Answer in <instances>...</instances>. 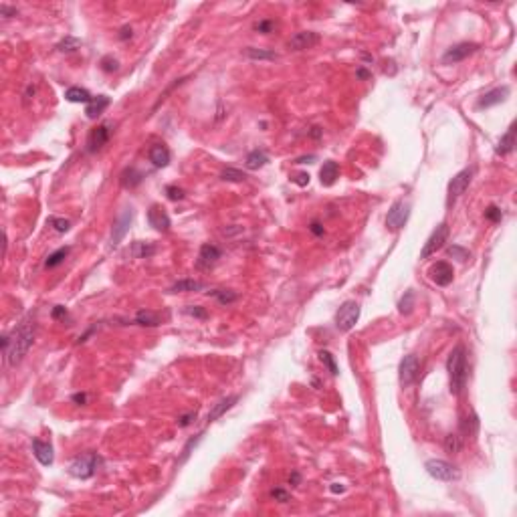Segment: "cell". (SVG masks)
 <instances>
[{
	"label": "cell",
	"instance_id": "1",
	"mask_svg": "<svg viewBox=\"0 0 517 517\" xmlns=\"http://www.w3.org/2000/svg\"><path fill=\"white\" fill-rule=\"evenodd\" d=\"M32 344H34V317H32V313H29L8 333V352L2 354L4 362L10 366L21 364L23 357L29 354Z\"/></svg>",
	"mask_w": 517,
	"mask_h": 517
},
{
	"label": "cell",
	"instance_id": "2",
	"mask_svg": "<svg viewBox=\"0 0 517 517\" xmlns=\"http://www.w3.org/2000/svg\"><path fill=\"white\" fill-rule=\"evenodd\" d=\"M467 370H469L467 368V350H465V346L459 344L456 348H452L451 355L447 360L449 386H451V394H454V396H459L467 386V376H469Z\"/></svg>",
	"mask_w": 517,
	"mask_h": 517
},
{
	"label": "cell",
	"instance_id": "3",
	"mask_svg": "<svg viewBox=\"0 0 517 517\" xmlns=\"http://www.w3.org/2000/svg\"><path fill=\"white\" fill-rule=\"evenodd\" d=\"M99 456L95 452H87L77 456L71 465H69V475H73L75 479H91L95 475L97 467H99Z\"/></svg>",
	"mask_w": 517,
	"mask_h": 517
},
{
	"label": "cell",
	"instance_id": "4",
	"mask_svg": "<svg viewBox=\"0 0 517 517\" xmlns=\"http://www.w3.org/2000/svg\"><path fill=\"white\" fill-rule=\"evenodd\" d=\"M424 469H426V473L432 477V479H436V481H456L459 479V471H456V467H452L451 463H447V461H443V459H430V461H426V465H424Z\"/></svg>",
	"mask_w": 517,
	"mask_h": 517
},
{
	"label": "cell",
	"instance_id": "5",
	"mask_svg": "<svg viewBox=\"0 0 517 517\" xmlns=\"http://www.w3.org/2000/svg\"><path fill=\"white\" fill-rule=\"evenodd\" d=\"M360 320V305L355 301H346L335 313V327L340 331H350Z\"/></svg>",
	"mask_w": 517,
	"mask_h": 517
},
{
	"label": "cell",
	"instance_id": "6",
	"mask_svg": "<svg viewBox=\"0 0 517 517\" xmlns=\"http://www.w3.org/2000/svg\"><path fill=\"white\" fill-rule=\"evenodd\" d=\"M419 374H420L419 357H416L414 354L404 355V357H402V362H400V368H398V380H400V384H402L404 388L412 386V384L416 382Z\"/></svg>",
	"mask_w": 517,
	"mask_h": 517
},
{
	"label": "cell",
	"instance_id": "7",
	"mask_svg": "<svg viewBox=\"0 0 517 517\" xmlns=\"http://www.w3.org/2000/svg\"><path fill=\"white\" fill-rule=\"evenodd\" d=\"M471 180H473V168H465V170H461L459 174L452 176V180L449 182V198H447V204H449V206L456 202V198H459L461 194H465V190H467L469 184H471Z\"/></svg>",
	"mask_w": 517,
	"mask_h": 517
},
{
	"label": "cell",
	"instance_id": "8",
	"mask_svg": "<svg viewBox=\"0 0 517 517\" xmlns=\"http://www.w3.org/2000/svg\"><path fill=\"white\" fill-rule=\"evenodd\" d=\"M447 238H449V225H447V223H443V225H439L434 230H432V234H430V236H428V241L424 243L422 253H420V258H428L430 255H434L439 249H443V247H445Z\"/></svg>",
	"mask_w": 517,
	"mask_h": 517
},
{
	"label": "cell",
	"instance_id": "9",
	"mask_svg": "<svg viewBox=\"0 0 517 517\" xmlns=\"http://www.w3.org/2000/svg\"><path fill=\"white\" fill-rule=\"evenodd\" d=\"M408 214H410V204L404 202V200H396V202L392 204V208L388 210L386 226L390 230H400L402 226L406 225Z\"/></svg>",
	"mask_w": 517,
	"mask_h": 517
},
{
	"label": "cell",
	"instance_id": "10",
	"mask_svg": "<svg viewBox=\"0 0 517 517\" xmlns=\"http://www.w3.org/2000/svg\"><path fill=\"white\" fill-rule=\"evenodd\" d=\"M477 49H479V45H477V43H459V45L451 47V49L443 55V63L445 65L461 63V61H465L469 55H473Z\"/></svg>",
	"mask_w": 517,
	"mask_h": 517
},
{
	"label": "cell",
	"instance_id": "11",
	"mask_svg": "<svg viewBox=\"0 0 517 517\" xmlns=\"http://www.w3.org/2000/svg\"><path fill=\"white\" fill-rule=\"evenodd\" d=\"M317 43H320V34H317V32L301 31V32H295V34L291 36L287 47H289L291 51H307V49H313Z\"/></svg>",
	"mask_w": 517,
	"mask_h": 517
},
{
	"label": "cell",
	"instance_id": "12",
	"mask_svg": "<svg viewBox=\"0 0 517 517\" xmlns=\"http://www.w3.org/2000/svg\"><path fill=\"white\" fill-rule=\"evenodd\" d=\"M452 277H454V271H452V267L447 261H436V263L430 267V279H432L439 287L451 285Z\"/></svg>",
	"mask_w": 517,
	"mask_h": 517
},
{
	"label": "cell",
	"instance_id": "13",
	"mask_svg": "<svg viewBox=\"0 0 517 517\" xmlns=\"http://www.w3.org/2000/svg\"><path fill=\"white\" fill-rule=\"evenodd\" d=\"M131 218H133L131 208H126V210L120 214V218H117L115 225H113V232H111V243H113V245H120V243L124 241V236L128 234V230H129V225H131Z\"/></svg>",
	"mask_w": 517,
	"mask_h": 517
},
{
	"label": "cell",
	"instance_id": "14",
	"mask_svg": "<svg viewBox=\"0 0 517 517\" xmlns=\"http://www.w3.org/2000/svg\"><path fill=\"white\" fill-rule=\"evenodd\" d=\"M218 258H221V249L214 247V245H210V243H204V245L200 247L196 267H198V269H210Z\"/></svg>",
	"mask_w": 517,
	"mask_h": 517
},
{
	"label": "cell",
	"instance_id": "15",
	"mask_svg": "<svg viewBox=\"0 0 517 517\" xmlns=\"http://www.w3.org/2000/svg\"><path fill=\"white\" fill-rule=\"evenodd\" d=\"M148 221H150V225L154 226L158 232H168L170 226H172L170 216L166 214V210H164L162 206H158V204H154V206L148 210Z\"/></svg>",
	"mask_w": 517,
	"mask_h": 517
},
{
	"label": "cell",
	"instance_id": "16",
	"mask_svg": "<svg viewBox=\"0 0 517 517\" xmlns=\"http://www.w3.org/2000/svg\"><path fill=\"white\" fill-rule=\"evenodd\" d=\"M32 452H34L36 461H38L41 465H45V467H51L53 461H55V452H53L51 443H45V441H41V439H34V441H32Z\"/></svg>",
	"mask_w": 517,
	"mask_h": 517
},
{
	"label": "cell",
	"instance_id": "17",
	"mask_svg": "<svg viewBox=\"0 0 517 517\" xmlns=\"http://www.w3.org/2000/svg\"><path fill=\"white\" fill-rule=\"evenodd\" d=\"M507 95H509V87H507V85L497 87V89H493V91L485 93V95L477 101V109H487V107L499 105V103H503V101L507 99Z\"/></svg>",
	"mask_w": 517,
	"mask_h": 517
},
{
	"label": "cell",
	"instance_id": "18",
	"mask_svg": "<svg viewBox=\"0 0 517 517\" xmlns=\"http://www.w3.org/2000/svg\"><path fill=\"white\" fill-rule=\"evenodd\" d=\"M109 126L107 124H103V126H97L93 131H91V135H89V142H87V146H89V152H99L107 142H109Z\"/></svg>",
	"mask_w": 517,
	"mask_h": 517
},
{
	"label": "cell",
	"instance_id": "19",
	"mask_svg": "<svg viewBox=\"0 0 517 517\" xmlns=\"http://www.w3.org/2000/svg\"><path fill=\"white\" fill-rule=\"evenodd\" d=\"M238 402V396L236 394H232V396H226V398H223L221 402H216L214 404V408L208 412V416H206V422H214V420H218L223 414H225L226 410H230L234 404Z\"/></svg>",
	"mask_w": 517,
	"mask_h": 517
},
{
	"label": "cell",
	"instance_id": "20",
	"mask_svg": "<svg viewBox=\"0 0 517 517\" xmlns=\"http://www.w3.org/2000/svg\"><path fill=\"white\" fill-rule=\"evenodd\" d=\"M337 176H340V166L333 160H327L320 170V180L323 186H331L337 180Z\"/></svg>",
	"mask_w": 517,
	"mask_h": 517
},
{
	"label": "cell",
	"instance_id": "21",
	"mask_svg": "<svg viewBox=\"0 0 517 517\" xmlns=\"http://www.w3.org/2000/svg\"><path fill=\"white\" fill-rule=\"evenodd\" d=\"M150 162L156 168H166L170 164V150L164 144H156L150 148Z\"/></svg>",
	"mask_w": 517,
	"mask_h": 517
},
{
	"label": "cell",
	"instance_id": "22",
	"mask_svg": "<svg viewBox=\"0 0 517 517\" xmlns=\"http://www.w3.org/2000/svg\"><path fill=\"white\" fill-rule=\"evenodd\" d=\"M513 148H515V126H511V128L507 129V133L499 140L495 152H497L499 156H507V154L513 152Z\"/></svg>",
	"mask_w": 517,
	"mask_h": 517
},
{
	"label": "cell",
	"instance_id": "23",
	"mask_svg": "<svg viewBox=\"0 0 517 517\" xmlns=\"http://www.w3.org/2000/svg\"><path fill=\"white\" fill-rule=\"evenodd\" d=\"M109 105V97L107 95H97L93 97V101L85 107V113H87V117L89 120H97L101 113H103V109Z\"/></svg>",
	"mask_w": 517,
	"mask_h": 517
},
{
	"label": "cell",
	"instance_id": "24",
	"mask_svg": "<svg viewBox=\"0 0 517 517\" xmlns=\"http://www.w3.org/2000/svg\"><path fill=\"white\" fill-rule=\"evenodd\" d=\"M65 99L71 101V103H87V105L93 101L91 93L87 89H83V87H69L65 91Z\"/></svg>",
	"mask_w": 517,
	"mask_h": 517
},
{
	"label": "cell",
	"instance_id": "25",
	"mask_svg": "<svg viewBox=\"0 0 517 517\" xmlns=\"http://www.w3.org/2000/svg\"><path fill=\"white\" fill-rule=\"evenodd\" d=\"M204 289V283L202 281H196V279H180L176 281L172 287H170V293H190V291H202Z\"/></svg>",
	"mask_w": 517,
	"mask_h": 517
},
{
	"label": "cell",
	"instance_id": "26",
	"mask_svg": "<svg viewBox=\"0 0 517 517\" xmlns=\"http://www.w3.org/2000/svg\"><path fill=\"white\" fill-rule=\"evenodd\" d=\"M156 255V247L152 243H144V241H135L131 245V257L135 258H150Z\"/></svg>",
	"mask_w": 517,
	"mask_h": 517
},
{
	"label": "cell",
	"instance_id": "27",
	"mask_svg": "<svg viewBox=\"0 0 517 517\" xmlns=\"http://www.w3.org/2000/svg\"><path fill=\"white\" fill-rule=\"evenodd\" d=\"M245 55L253 61H275L279 55L273 53V51H267V49H257V47H247L245 49Z\"/></svg>",
	"mask_w": 517,
	"mask_h": 517
},
{
	"label": "cell",
	"instance_id": "28",
	"mask_svg": "<svg viewBox=\"0 0 517 517\" xmlns=\"http://www.w3.org/2000/svg\"><path fill=\"white\" fill-rule=\"evenodd\" d=\"M267 162H269V158H267L265 152L253 150V152H249V156H247V160H245V166H247L249 170H258V168H263Z\"/></svg>",
	"mask_w": 517,
	"mask_h": 517
},
{
	"label": "cell",
	"instance_id": "29",
	"mask_svg": "<svg viewBox=\"0 0 517 517\" xmlns=\"http://www.w3.org/2000/svg\"><path fill=\"white\" fill-rule=\"evenodd\" d=\"M142 172H137L135 168H128L124 174H122V184L126 186V188H135L140 182H142Z\"/></svg>",
	"mask_w": 517,
	"mask_h": 517
},
{
	"label": "cell",
	"instance_id": "30",
	"mask_svg": "<svg viewBox=\"0 0 517 517\" xmlns=\"http://www.w3.org/2000/svg\"><path fill=\"white\" fill-rule=\"evenodd\" d=\"M461 449H463V439L456 432H451L445 436V451L449 454H456V452H461Z\"/></svg>",
	"mask_w": 517,
	"mask_h": 517
},
{
	"label": "cell",
	"instance_id": "31",
	"mask_svg": "<svg viewBox=\"0 0 517 517\" xmlns=\"http://www.w3.org/2000/svg\"><path fill=\"white\" fill-rule=\"evenodd\" d=\"M69 251H71L69 247H61V249H57L55 253H51L49 258L45 261V267H47V269H53V267L61 265L65 258H67V255H69Z\"/></svg>",
	"mask_w": 517,
	"mask_h": 517
},
{
	"label": "cell",
	"instance_id": "32",
	"mask_svg": "<svg viewBox=\"0 0 517 517\" xmlns=\"http://www.w3.org/2000/svg\"><path fill=\"white\" fill-rule=\"evenodd\" d=\"M135 323L146 325V327H156V325L160 323V320H158V315H156V313L142 309V311H137V315H135Z\"/></svg>",
	"mask_w": 517,
	"mask_h": 517
},
{
	"label": "cell",
	"instance_id": "33",
	"mask_svg": "<svg viewBox=\"0 0 517 517\" xmlns=\"http://www.w3.org/2000/svg\"><path fill=\"white\" fill-rule=\"evenodd\" d=\"M81 45H83L81 38H77V36H65L63 41L57 45V49H59L61 53H73V51H77Z\"/></svg>",
	"mask_w": 517,
	"mask_h": 517
},
{
	"label": "cell",
	"instance_id": "34",
	"mask_svg": "<svg viewBox=\"0 0 517 517\" xmlns=\"http://www.w3.org/2000/svg\"><path fill=\"white\" fill-rule=\"evenodd\" d=\"M221 178H223L225 182H245V180H247V174L241 172V170H236V168H225V170L221 172Z\"/></svg>",
	"mask_w": 517,
	"mask_h": 517
},
{
	"label": "cell",
	"instance_id": "35",
	"mask_svg": "<svg viewBox=\"0 0 517 517\" xmlns=\"http://www.w3.org/2000/svg\"><path fill=\"white\" fill-rule=\"evenodd\" d=\"M412 309H414V293H412V291H406V295H404V297L400 299V303H398V311H400L402 315H410Z\"/></svg>",
	"mask_w": 517,
	"mask_h": 517
},
{
	"label": "cell",
	"instance_id": "36",
	"mask_svg": "<svg viewBox=\"0 0 517 517\" xmlns=\"http://www.w3.org/2000/svg\"><path fill=\"white\" fill-rule=\"evenodd\" d=\"M212 295L223 303V305H228V303H234L236 301V293L234 291H228V289H218V291H212Z\"/></svg>",
	"mask_w": 517,
	"mask_h": 517
},
{
	"label": "cell",
	"instance_id": "37",
	"mask_svg": "<svg viewBox=\"0 0 517 517\" xmlns=\"http://www.w3.org/2000/svg\"><path fill=\"white\" fill-rule=\"evenodd\" d=\"M447 253L451 255L452 258H456V261H461V263H465V261H469L471 257V253L467 251V249H463V247H456V245H451L449 249H447Z\"/></svg>",
	"mask_w": 517,
	"mask_h": 517
},
{
	"label": "cell",
	"instance_id": "38",
	"mask_svg": "<svg viewBox=\"0 0 517 517\" xmlns=\"http://www.w3.org/2000/svg\"><path fill=\"white\" fill-rule=\"evenodd\" d=\"M320 360H322L323 366H327V370H329L333 376H337V366H335V360H333V355L329 354L327 350H322V352H320Z\"/></svg>",
	"mask_w": 517,
	"mask_h": 517
},
{
	"label": "cell",
	"instance_id": "39",
	"mask_svg": "<svg viewBox=\"0 0 517 517\" xmlns=\"http://www.w3.org/2000/svg\"><path fill=\"white\" fill-rule=\"evenodd\" d=\"M49 225L53 226L57 232H67V230L71 228V223H69L67 218H59V216H51V218H49Z\"/></svg>",
	"mask_w": 517,
	"mask_h": 517
},
{
	"label": "cell",
	"instance_id": "40",
	"mask_svg": "<svg viewBox=\"0 0 517 517\" xmlns=\"http://www.w3.org/2000/svg\"><path fill=\"white\" fill-rule=\"evenodd\" d=\"M200 439H202V432H200V434H196V436H192V439H190V441H188V443L184 445V449H182V459H180V463H184V461H186V459L190 456V452H192L194 447H196V445L200 443Z\"/></svg>",
	"mask_w": 517,
	"mask_h": 517
},
{
	"label": "cell",
	"instance_id": "41",
	"mask_svg": "<svg viewBox=\"0 0 517 517\" xmlns=\"http://www.w3.org/2000/svg\"><path fill=\"white\" fill-rule=\"evenodd\" d=\"M485 218H487V221H491V223H501L503 212H501V208H499V206H489V208L485 210Z\"/></svg>",
	"mask_w": 517,
	"mask_h": 517
},
{
	"label": "cell",
	"instance_id": "42",
	"mask_svg": "<svg viewBox=\"0 0 517 517\" xmlns=\"http://www.w3.org/2000/svg\"><path fill=\"white\" fill-rule=\"evenodd\" d=\"M477 426H479V420L477 416H467V419L461 422V428H463V432H469V434H475V430H477Z\"/></svg>",
	"mask_w": 517,
	"mask_h": 517
},
{
	"label": "cell",
	"instance_id": "43",
	"mask_svg": "<svg viewBox=\"0 0 517 517\" xmlns=\"http://www.w3.org/2000/svg\"><path fill=\"white\" fill-rule=\"evenodd\" d=\"M101 69H103L105 73H113V71L120 69V63H117L113 57H103V59H101Z\"/></svg>",
	"mask_w": 517,
	"mask_h": 517
},
{
	"label": "cell",
	"instance_id": "44",
	"mask_svg": "<svg viewBox=\"0 0 517 517\" xmlns=\"http://www.w3.org/2000/svg\"><path fill=\"white\" fill-rule=\"evenodd\" d=\"M275 29V21H258L257 25H255V31L257 32H263V34H269V32H273Z\"/></svg>",
	"mask_w": 517,
	"mask_h": 517
},
{
	"label": "cell",
	"instance_id": "45",
	"mask_svg": "<svg viewBox=\"0 0 517 517\" xmlns=\"http://www.w3.org/2000/svg\"><path fill=\"white\" fill-rule=\"evenodd\" d=\"M186 313L192 315V317H198V320H206V317H208L206 309H202L200 305H188V307H186Z\"/></svg>",
	"mask_w": 517,
	"mask_h": 517
},
{
	"label": "cell",
	"instance_id": "46",
	"mask_svg": "<svg viewBox=\"0 0 517 517\" xmlns=\"http://www.w3.org/2000/svg\"><path fill=\"white\" fill-rule=\"evenodd\" d=\"M166 194L170 200H182L184 198V190L178 186H166Z\"/></svg>",
	"mask_w": 517,
	"mask_h": 517
},
{
	"label": "cell",
	"instance_id": "47",
	"mask_svg": "<svg viewBox=\"0 0 517 517\" xmlns=\"http://www.w3.org/2000/svg\"><path fill=\"white\" fill-rule=\"evenodd\" d=\"M271 495H273V499L279 501V503H287V501H289V493H287L285 489H273Z\"/></svg>",
	"mask_w": 517,
	"mask_h": 517
},
{
	"label": "cell",
	"instance_id": "48",
	"mask_svg": "<svg viewBox=\"0 0 517 517\" xmlns=\"http://www.w3.org/2000/svg\"><path fill=\"white\" fill-rule=\"evenodd\" d=\"M0 14L4 18H10V16H16V8H10L8 4H0Z\"/></svg>",
	"mask_w": 517,
	"mask_h": 517
},
{
	"label": "cell",
	"instance_id": "49",
	"mask_svg": "<svg viewBox=\"0 0 517 517\" xmlns=\"http://www.w3.org/2000/svg\"><path fill=\"white\" fill-rule=\"evenodd\" d=\"M293 182H295L297 186H307V184H309V174L301 172V174H297V176L293 178Z\"/></svg>",
	"mask_w": 517,
	"mask_h": 517
},
{
	"label": "cell",
	"instance_id": "50",
	"mask_svg": "<svg viewBox=\"0 0 517 517\" xmlns=\"http://www.w3.org/2000/svg\"><path fill=\"white\" fill-rule=\"evenodd\" d=\"M192 420H196V412H190V414L180 416V419H178V424H180V426H188Z\"/></svg>",
	"mask_w": 517,
	"mask_h": 517
},
{
	"label": "cell",
	"instance_id": "51",
	"mask_svg": "<svg viewBox=\"0 0 517 517\" xmlns=\"http://www.w3.org/2000/svg\"><path fill=\"white\" fill-rule=\"evenodd\" d=\"M65 315H67V309H65L63 305H57V307L53 309V320H61Z\"/></svg>",
	"mask_w": 517,
	"mask_h": 517
},
{
	"label": "cell",
	"instance_id": "52",
	"mask_svg": "<svg viewBox=\"0 0 517 517\" xmlns=\"http://www.w3.org/2000/svg\"><path fill=\"white\" fill-rule=\"evenodd\" d=\"M71 400H73L75 404H81V406H83V404L87 402V394H73Z\"/></svg>",
	"mask_w": 517,
	"mask_h": 517
},
{
	"label": "cell",
	"instance_id": "53",
	"mask_svg": "<svg viewBox=\"0 0 517 517\" xmlns=\"http://www.w3.org/2000/svg\"><path fill=\"white\" fill-rule=\"evenodd\" d=\"M309 230H311L313 234H317V236H322V234H323V226L320 225V223H311V226H309Z\"/></svg>",
	"mask_w": 517,
	"mask_h": 517
},
{
	"label": "cell",
	"instance_id": "54",
	"mask_svg": "<svg viewBox=\"0 0 517 517\" xmlns=\"http://www.w3.org/2000/svg\"><path fill=\"white\" fill-rule=\"evenodd\" d=\"M329 489H331V493H344V491H346V487L342 483H333Z\"/></svg>",
	"mask_w": 517,
	"mask_h": 517
},
{
	"label": "cell",
	"instance_id": "55",
	"mask_svg": "<svg viewBox=\"0 0 517 517\" xmlns=\"http://www.w3.org/2000/svg\"><path fill=\"white\" fill-rule=\"evenodd\" d=\"M129 36H131V29H129V27H124V29H122V34H120V38H122V41H126V38H129Z\"/></svg>",
	"mask_w": 517,
	"mask_h": 517
},
{
	"label": "cell",
	"instance_id": "56",
	"mask_svg": "<svg viewBox=\"0 0 517 517\" xmlns=\"http://www.w3.org/2000/svg\"><path fill=\"white\" fill-rule=\"evenodd\" d=\"M357 77H360V79H368V77H370V73H368L366 69H357Z\"/></svg>",
	"mask_w": 517,
	"mask_h": 517
},
{
	"label": "cell",
	"instance_id": "57",
	"mask_svg": "<svg viewBox=\"0 0 517 517\" xmlns=\"http://www.w3.org/2000/svg\"><path fill=\"white\" fill-rule=\"evenodd\" d=\"M299 479H301V477H299V473H293V475L289 477V483L291 485H297V483H299Z\"/></svg>",
	"mask_w": 517,
	"mask_h": 517
},
{
	"label": "cell",
	"instance_id": "58",
	"mask_svg": "<svg viewBox=\"0 0 517 517\" xmlns=\"http://www.w3.org/2000/svg\"><path fill=\"white\" fill-rule=\"evenodd\" d=\"M315 160V156H307V158H297L295 164H303V162H313Z\"/></svg>",
	"mask_w": 517,
	"mask_h": 517
}]
</instances>
